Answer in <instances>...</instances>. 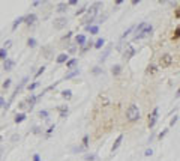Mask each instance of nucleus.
Returning a JSON list of instances; mask_svg holds the SVG:
<instances>
[{"mask_svg":"<svg viewBox=\"0 0 180 161\" xmlns=\"http://www.w3.org/2000/svg\"><path fill=\"white\" fill-rule=\"evenodd\" d=\"M152 32H153V27H152L150 24H147V23H140V24L135 27V36H134V39H135V41L143 39V38H146V36H149Z\"/></svg>","mask_w":180,"mask_h":161,"instance_id":"1","label":"nucleus"},{"mask_svg":"<svg viewBox=\"0 0 180 161\" xmlns=\"http://www.w3.org/2000/svg\"><path fill=\"white\" fill-rule=\"evenodd\" d=\"M102 6V3L101 2H95L92 6H90L89 9H87V18L84 20L86 21V27H89V26H92V23L95 21V15L98 14V11H99V8Z\"/></svg>","mask_w":180,"mask_h":161,"instance_id":"2","label":"nucleus"},{"mask_svg":"<svg viewBox=\"0 0 180 161\" xmlns=\"http://www.w3.org/2000/svg\"><path fill=\"white\" fill-rule=\"evenodd\" d=\"M126 116H128V119L131 122L138 121L140 119V110H138V107H137L135 104H131L128 107V110H126Z\"/></svg>","mask_w":180,"mask_h":161,"instance_id":"3","label":"nucleus"},{"mask_svg":"<svg viewBox=\"0 0 180 161\" xmlns=\"http://www.w3.org/2000/svg\"><path fill=\"white\" fill-rule=\"evenodd\" d=\"M158 117H159V109H158V107H155V109H153V111L149 115V128H153V127L156 125Z\"/></svg>","mask_w":180,"mask_h":161,"instance_id":"4","label":"nucleus"},{"mask_svg":"<svg viewBox=\"0 0 180 161\" xmlns=\"http://www.w3.org/2000/svg\"><path fill=\"white\" fill-rule=\"evenodd\" d=\"M66 24H68L66 17H60V18H56L53 21V26H54V29H57V30H62L63 27H66Z\"/></svg>","mask_w":180,"mask_h":161,"instance_id":"5","label":"nucleus"},{"mask_svg":"<svg viewBox=\"0 0 180 161\" xmlns=\"http://www.w3.org/2000/svg\"><path fill=\"white\" fill-rule=\"evenodd\" d=\"M171 63H173V56L171 54H164L159 59V66H162V68H168Z\"/></svg>","mask_w":180,"mask_h":161,"instance_id":"6","label":"nucleus"},{"mask_svg":"<svg viewBox=\"0 0 180 161\" xmlns=\"http://www.w3.org/2000/svg\"><path fill=\"white\" fill-rule=\"evenodd\" d=\"M27 81H29V77H24L23 80H21V81H20V84L17 86V87H15V90H14L12 96H11V101H12V99L15 98V96H17V93H20L21 90H23V87H24L26 84H27ZM11 101H9V103H11Z\"/></svg>","mask_w":180,"mask_h":161,"instance_id":"7","label":"nucleus"},{"mask_svg":"<svg viewBox=\"0 0 180 161\" xmlns=\"http://www.w3.org/2000/svg\"><path fill=\"white\" fill-rule=\"evenodd\" d=\"M135 54V48L129 45V44H126V48H125V51H123V57L125 59H131L132 56Z\"/></svg>","mask_w":180,"mask_h":161,"instance_id":"8","label":"nucleus"},{"mask_svg":"<svg viewBox=\"0 0 180 161\" xmlns=\"http://www.w3.org/2000/svg\"><path fill=\"white\" fill-rule=\"evenodd\" d=\"M36 21H38V17H36L35 14H29V15H26V17H24V23L27 26H33Z\"/></svg>","mask_w":180,"mask_h":161,"instance_id":"9","label":"nucleus"},{"mask_svg":"<svg viewBox=\"0 0 180 161\" xmlns=\"http://www.w3.org/2000/svg\"><path fill=\"white\" fill-rule=\"evenodd\" d=\"M122 142H123V134H120V136L116 138V142L113 143V148H111V152H114V151H117L119 146L122 144Z\"/></svg>","mask_w":180,"mask_h":161,"instance_id":"10","label":"nucleus"},{"mask_svg":"<svg viewBox=\"0 0 180 161\" xmlns=\"http://www.w3.org/2000/svg\"><path fill=\"white\" fill-rule=\"evenodd\" d=\"M14 65H15V62L12 60V59H6V60L3 62V69L5 71H11V69L14 68Z\"/></svg>","mask_w":180,"mask_h":161,"instance_id":"11","label":"nucleus"},{"mask_svg":"<svg viewBox=\"0 0 180 161\" xmlns=\"http://www.w3.org/2000/svg\"><path fill=\"white\" fill-rule=\"evenodd\" d=\"M68 60H69V56H68L66 53H60V54L56 57V62H57V63H65V62H68Z\"/></svg>","mask_w":180,"mask_h":161,"instance_id":"12","label":"nucleus"},{"mask_svg":"<svg viewBox=\"0 0 180 161\" xmlns=\"http://www.w3.org/2000/svg\"><path fill=\"white\" fill-rule=\"evenodd\" d=\"M38 101V96H35V95H30L27 99H26V103L29 104V110H32L33 109V105H35V103Z\"/></svg>","mask_w":180,"mask_h":161,"instance_id":"13","label":"nucleus"},{"mask_svg":"<svg viewBox=\"0 0 180 161\" xmlns=\"http://www.w3.org/2000/svg\"><path fill=\"white\" fill-rule=\"evenodd\" d=\"M42 53H44V56L47 59H51L53 57V48L51 47H44V48H42Z\"/></svg>","mask_w":180,"mask_h":161,"instance_id":"14","label":"nucleus"},{"mask_svg":"<svg viewBox=\"0 0 180 161\" xmlns=\"http://www.w3.org/2000/svg\"><path fill=\"white\" fill-rule=\"evenodd\" d=\"M78 74H80V69H74V71L71 72H68L65 77H63V80H69V78H74V77H77Z\"/></svg>","mask_w":180,"mask_h":161,"instance_id":"15","label":"nucleus"},{"mask_svg":"<svg viewBox=\"0 0 180 161\" xmlns=\"http://www.w3.org/2000/svg\"><path fill=\"white\" fill-rule=\"evenodd\" d=\"M59 111H60V117H66L68 113H69V107H68V105H62V107H59Z\"/></svg>","mask_w":180,"mask_h":161,"instance_id":"16","label":"nucleus"},{"mask_svg":"<svg viewBox=\"0 0 180 161\" xmlns=\"http://www.w3.org/2000/svg\"><path fill=\"white\" fill-rule=\"evenodd\" d=\"M86 36H84V35H77L75 36V42H77V44L78 45H84V44H86Z\"/></svg>","mask_w":180,"mask_h":161,"instance_id":"17","label":"nucleus"},{"mask_svg":"<svg viewBox=\"0 0 180 161\" xmlns=\"http://www.w3.org/2000/svg\"><path fill=\"white\" fill-rule=\"evenodd\" d=\"M26 117H27V116H26V113H18L17 116H15L14 122H15V123H21V122L26 121Z\"/></svg>","mask_w":180,"mask_h":161,"instance_id":"18","label":"nucleus"},{"mask_svg":"<svg viewBox=\"0 0 180 161\" xmlns=\"http://www.w3.org/2000/svg\"><path fill=\"white\" fill-rule=\"evenodd\" d=\"M77 62H78V59H77V57H74V59H69V60L66 62V68H68V69H72L74 66L77 65Z\"/></svg>","mask_w":180,"mask_h":161,"instance_id":"19","label":"nucleus"},{"mask_svg":"<svg viewBox=\"0 0 180 161\" xmlns=\"http://www.w3.org/2000/svg\"><path fill=\"white\" fill-rule=\"evenodd\" d=\"M57 12H66L68 11V3H63V2H60L59 5H57Z\"/></svg>","mask_w":180,"mask_h":161,"instance_id":"20","label":"nucleus"},{"mask_svg":"<svg viewBox=\"0 0 180 161\" xmlns=\"http://www.w3.org/2000/svg\"><path fill=\"white\" fill-rule=\"evenodd\" d=\"M21 23H24V17H18L17 20L14 21V23H12V30H15V29H17Z\"/></svg>","mask_w":180,"mask_h":161,"instance_id":"21","label":"nucleus"},{"mask_svg":"<svg viewBox=\"0 0 180 161\" xmlns=\"http://www.w3.org/2000/svg\"><path fill=\"white\" fill-rule=\"evenodd\" d=\"M111 72H113V76H119V74L122 72V66L120 65H113V68H111Z\"/></svg>","mask_w":180,"mask_h":161,"instance_id":"22","label":"nucleus"},{"mask_svg":"<svg viewBox=\"0 0 180 161\" xmlns=\"http://www.w3.org/2000/svg\"><path fill=\"white\" fill-rule=\"evenodd\" d=\"M8 59V50L6 48H0V60H6Z\"/></svg>","mask_w":180,"mask_h":161,"instance_id":"23","label":"nucleus"},{"mask_svg":"<svg viewBox=\"0 0 180 161\" xmlns=\"http://www.w3.org/2000/svg\"><path fill=\"white\" fill-rule=\"evenodd\" d=\"M104 44H105V39H104V38H99L96 42H95V45H93V47L99 50V48H102V47H104Z\"/></svg>","mask_w":180,"mask_h":161,"instance_id":"24","label":"nucleus"},{"mask_svg":"<svg viewBox=\"0 0 180 161\" xmlns=\"http://www.w3.org/2000/svg\"><path fill=\"white\" fill-rule=\"evenodd\" d=\"M86 30H89L92 35H96L99 32V27H98V26H89V27H86Z\"/></svg>","mask_w":180,"mask_h":161,"instance_id":"25","label":"nucleus"},{"mask_svg":"<svg viewBox=\"0 0 180 161\" xmlns=\"http://www.w3.org/2000/svg\"><path fill=\"white\" fill-rule=\"evenodd\" d=\"M62 96L65 99H71L72 98V92H71L69 89H66V90H63V92H62Z\"/></svg>","mask_w":180,"mask_h":161,"instance_id":"26","label":"nucleus"},{"mask_svg":"<svg viewBox=\"0 0 180 161\" xmlns=\"http://www.w3.org/2000/svg\"><path fill=\"white\" fill-rule=\"evenodd\" d=\"M92 45H95V42H92V41H90V42H87V44H84V47L81 48V54H84V53H86V51H87V50H89V48L92 47Z\"/></svg>","mask_w":180,"mask_h":161,"instance_id":"27","label":"nucleus"},{"mask_svg":"<svg viewBox=\"0 0 180 161\" xmlns=\"http://www.w3.org/2000/svg\"><path fill=\"white\" fill-rule=\"evenodd\" d=\"M110 50H111V47H107V48H105V51L102 53V56H101V59H99V60H101V62H104V60H105V59H107V56H108V53H110Z\"/></svg>","mask_w":180,"mask_h":161,"instance_id":"28","label":"nucleus"},{"mask_svg":"<svg viewBox=\"0 0 180 161\" xmlns=\"http://www.w3.org/2000/svg\"><path fill=\"white\" fill-rule=\"evenodd\" d=\"M27 45H29L30 48H33V47L38 45V42H36V39H35V38H29V39H27Z\"/></svg>","mask_w":180,"mask_h":161,"instance_id":"29","label":"nucleus"},{"mask_svg":"<svg viewBox=\"0 0 180 161\" xmlns=\"http://www.w3.org/2000/svg\"><path fill=\"white\" fill-rule=\"evenodd\" d=\"M146 72L147 74H155L156 72V66L155 65H149V66H147V69H146Z\"/></svg>","mask_w":180,"mask_h":161,"instance_id":"30","label":"nucleus"},{"mask_svg":"<svg viewBox=\"0 0 180 161\" xmlns=\"http://www.w3.org/2000/svg\"><path fill=\"white\" fill-rule=\"evenodd\" d=\"M89 8L86 6V5H84V6H81L80 9H77V12H75V15H77V17H78V15H81V14H84V12H86V11H87Z\"/></svg>","mask_w":180,"mask_h":161,"instance_id":"31","label":"nucleus"},{"mask_svg":"<svg viewBox=\"0 0 180 161\" xmlns=\"http://www.w3.org/2000/svg\"><path fill=\"white\" fill-rule=\"evenodd\" d=\"M168 130H170V128H165L164 131H161L159 134H158V138H159V140H162V138H164V137H165L167 134H168Z\"/></svg>","mask_w":180,"mask_h":161,"instance_id":"32","label":"nucleus"},{"mask_svg":"<svg viewBox=\"0 0 180 161\" xmlns=\"http://www.w3.org/2000/svg\"><path fill=\"white\" fill-rule=\"evenodd\" d=\"M134 29H135V26H131V27H129L128 30H126V32H125V33H123V35H122V39H125V38H126V36H128V35H129V33H131V32H132V30H134Z\"/></svg>","mask_w":180,"mask_h":161,"instance_id":"33","label":"nucleus"},{"mask_svg":"<svg viewBox=\"0 0 180 161\" xmlns=\"http://www.w3.org/2000/svg\"><path fill=\"white\" fill-rule=\"evenodd\" d=\"M180 38V26L174 30V35H173V39H179Z\"/></svg>","mask_w":180,"mask_h":161,"instance_id":"34","label":"nucleus"},{"mask_svg":"<svg viewBox=\"0 0 180 161\" xmlns=\"http://www.w3.org/2000/svg\"><path fill=\"white\" fill-rule=\"evenodd\" d=\"M38 115H39V117H44V119H47V117H48V111H47V110H41Z\"/></svg>","mask_w":180,"mask_h":161,"instance_id":"35","label":"nucleus"},{"mask_svg":"<svg viewBox=\"0 0 180 161\" xmlns=\"http://www.w3.org/2000/svg\"><path fill=\"white\" fill-rule=\"evenodd\" d=\"M39 86V81H35V83H32V84H29V90L32 92V90H35L36 87Z\"/></svg>","mask_w":180,"mask_h":161,"instance_id":"36","label":"nucleus"},{"mask_svg":"<svg viewBox=\"0 0 180 161\" xmlns=\"http://www.w3.org/2000/svg\"><path fill=\"white\" fill-rule=\"evenodd\" d=\"M83 146H84V148H87V146H89V136H87V134L83 137Z\"/></svg>","mask_w":180,"mask_h":161,"instance_id":"37","label":"nucleus"},{"mask_svg":"<svg viewBox=\"0 0 180 161\" xmlns=\"http://www.w3.org/2000/svg\"><path fill=\"white\" fill-rule=\"evenodd\" d=\"M11 84H12V80H11V78H6V81L3 83V89H8Z\"/></svg>","mask_w":180,"mask_h":161,"instance_id":"38","label":"nucleus"},{"mask_svg":"<svg viewBox=\"0 0 180 161\" xmlns=\"http://www.w3.org/2000/svg\"><path fill=\"white\" fill-rule=\"evenodd\" d=\"M86 160H87V161H96L98 157H96V155H92V154H90V155H86Z\"/></svg>","mask_w":180,"mask_h":161,"instance_id":"39","label":"nucleus"},{"mask_svg":"<svg viewBox=\"0 0 180 161\" xmlns=\"http://www.w3.org/2000/svg\"><path fill=\"white\" fill-rule=\"evenodd\" d=\"M44 71H45V66H41V68L38 69V72H36V74H35V77H36V78H38V77L41 76V74H44Z\"/></svg>","mask_w":180,"mask_h":161,"instance_id":"40","label":"nucleus"},{"mask_svg":"<svg viewBox=\"0 0 180 161\" xmlns=\"http://www.w3.org/2000/svg\"><path fill=\"white\" fill-rule=\"evenodd\" d=\"M56 130V125H51L50 128H48V130H47V136H50V134L53 133V131H54Z\"/></svg>","mask_w":180,"mask_h":161,"instance_id":"41","label":"nucleus"},{"mask_svg":"<svg viewBox=\"0 0 180 161\" xmlns=\"http://www.w3.org/2000/svg\"><path fill=\"white\" fill-rule=\"evenodd\" d=\"M179 121V116H174L173 119H171V122H170V127H173V125H176V122Z\"/></svg>","mask_w":180,"mask_h":161,"instance_id":"42","label":"nucleus"},{"mask_svg":"<svg viewBox=\"0 0 180 161\" xmlns=\"http://www.w3.org/2000/svg\"><path fill=\"white\" fill-rule=\"evenodd\" d=\"M11 45H12V41H11V39H8L6 42H5V47H3V48H6V50H8V48H9Z\"/></svg>","mask_w":180,"mask_h":161,"instance_id":"43","label":"nucleus"},{"mask_svg":"<svg viewBox=\"0 0 180 161\" xmlns=\"http://www.w3.org/2000/svg\"><path fill=\"white\" fill-rule=\"evenodd\" d=\"M174 15H176V18H180V6L176 9V12H174Z\"/></svg>","mask_w":180,"mask_h":161,"instance_id":"44","label":"nucleus"},{"mask_svg":"<svg viewBox=\"0 0 180 161\" xmlns=\"http://www.w3.org/2000/svg\"><path fill=\"white\" fill-rule=\"evenodd\" d=\"M101 71H102V69H101L99 66H96V68H93V74H99Z\"/></svg>","mask_w":180,"mask_h":161,"instance_id":"45","label":"nucleus"},{"mask_svg":"<svg viewBox=\"0 0 180 161\" xmlns=\"http://www.w3.org/2000/svg\"><path fill=\"white\" fill-rule=\"evenodd\" d=\"M152 154H153V151H152V149H147V151L144 152V155H146V157H150Z\"/></svg>","mask_w":180,"mask_h":161,"instance_id":"46","label":"nucleus"},{"mask_svg":"<svg viewBox=\"0 0 180 161\" xmlns=\"http://www.w3.org/2000/svg\"><path fill=\"white\" fill-rule=\"evenodd\" d=\"M71 36H72V32H68V33H66L65 36H63V39H69Z\"/></svg>","mask_w":180,"mask_h":161,"instance_id":"47","label":"nucleus"},{"mask_svg":"<svg viewBox=\"0 0 180 161\" xmlns=\"http://www.w3.org/2000/svg\"><path fill=\"white\" fill-rule=\"evenodd\" d=\"M33 161H41V157H39V154H35V155H33Z\"/></svg>","mask_w":180,"mask_h":161,"instance_id":"48","label":"nucleus"},{"mask_svg":"<svg viewBox=\"0 0 180 161\" xmlns=\"http://www.w3.org/2000/svg\"><path fill=\"white\" fill-rule=\"evenodd\" d=\"M75 50H77V48L74 47V45H71L69 48H68V51H69V53H75Z\"/></svg>","mask_w":180,"mask_h":161,"instance_id":"49","label":"nucleus"},{"mask_svg":"<svg viewBox=\"0 0 180 161\" xmlns=\"http://www.w3.org/2000/svg\"><path fill=\"white\" fill-rule=\"evenodd\" d=\"M33 133H35V134H39V133H41V130H39L38 127H35V128H33Z\"/></svg>","mask_w":180,"mask_h":161,"instance_id":"50","label":"nucleus"},{"mask_svg":"<svg viewBox=\"0 0 180 161\" xmlns=\"http://www.w3.org/2000/svg\"><path fill=\"white\" fill-rule=\"evenodd\" d=\"M5 105V99L2 98V96H0V107H3Z\"/></svg>","mask_w":180,"mask_h":161,"instance_id":"51","label":"nucleus"},{"mask_svg":"<svg viewBox=\"0 0 180 161\" xmlns=\"http://www.w3.org/2000/svg\"><path fill=\"white\" fill-rule=\"evenodd\" d=\"M68 5H77V0H69V2H68Z\"/></svg>","mask_w":180,"mask_h":161,"instance_id":"52","label":"nucleus"},{"mask_svg":"<svg viewBox=\"0 0 180 161\" xmlns=\"http://www.w3.org/2000/svg\"><path fill=\"white\" fill-rule=\"evenodd\" d=\"M180 96V87H179V90H177V93H176V98H179Z\"/></svg>","mask_w":180,"mask_h":161,"instance_id":"53","label":"nucleus"},{"mask_svg":"<svg viewBox=\"0 0 180 161\" xmlns=\"http://www.w3.org/2000/svg\"><path fill=\"white\" fill-rule=\"evenodd\" d=\"M0 142H2V136H0Z\"/></svg>","mask_w":180,"mask_h":161,"instance_id":"54","label":"nucleus"}]
</instances>
